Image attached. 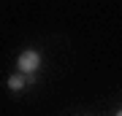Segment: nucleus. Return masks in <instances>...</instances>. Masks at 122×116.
Wrapping results in <instances>:
<instances>
[{"instance_id":"obj_1","label":"nucleus","mask_w":122,"mask_h":116,"mask_svg":"<svg viewBox=\"0 0 122 116\" xmlns=\"http://www.w3.org/2000/svg\"><path fill=\"white\" fill-rule=\"evenodd\" d=\"M38 65H41L38 51L27 49V51H22V54H19V70H22V73H35V70H38Z\"/></svg>"},{"instance_id":"obj_2","label":"nucleus","mask_w":122,"mask_h":116,"mask_svg":"<svg viewBox=\"0 0 122 116\" xmlns=\"http://www.w3.org/2000/svg\"><path fill=\"white\" fill-rule=\"evenodd\" d=\"M25 81H27V73H16V76L8 78V86H11V89H22Z\"/></svg>"},{"instance_id":"obj_3","label":"nucleus","mask_w":122,"mask_h":116,"mask_svg":"<svg viewBox=\"0 0 122 116\" xmlns=\"http://www.w3.org/2000/svg\"><path fill=\"white\" fill-rule=\"evenodd\" d=\"M117 116H122V111H119V113H117Z\"/></svg>"}]
</instances>
